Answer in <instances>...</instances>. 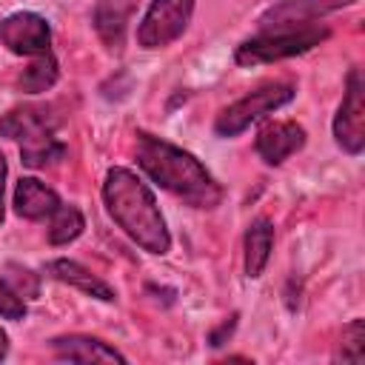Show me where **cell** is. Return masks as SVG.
<instances>
[{"label": "cell", "mask_w": 365, "mask_h": 365, "mask_svg": "<svg viewBox=\"0 0 365 365\" xmlns=\"http://www.w3.org/2000/svg\"><path fill=\"white\" fill-rule=\"evenodd\" d=\"M0 43L20 57H40L51 51V26L37 11H14L0 20Z\"/></svg>", "instance_id": "cell-8"}, {"label": "cell", "mask_w": 365, "mask_h": 365, "mask_svg": "<svg viewBox=\"0 0 365 365\" xmlns=\"http://www.w3.org/2000/svg\"><path fill=\"white\" fill-rule=\"evenodd\" d=\"M194 6L197 0H151L137 26V43L148 51L171 46L185 34L194 17Z\"/></svg>", "instance_id": "cell-6"}, {"label": "cell", "mask_w": 365, "mask_h": 365, "mask_svg": "<svg viewBox=\"0 0 365 365\" xmlns=\"http://www.w3.org/2000/svg\"><path fill=\"white\" fill-rule=\"evenodd\" d=\"M334 140L351 157H359L365 148V77L359 66L348 71L345 94L334 114Z\"/></svg>", "instance_id": "cell-7"}, {"label": "cell", "mask_w": 365, "mask_h": 365, "mask_svg": "<svg viewBox=\"0 0 365 365\" xmlns=\"http://www.w3.org/2000/svg\"><path fill=\"white\" fill-rule=\"evenodd\" d=\"M51 354L63 362H128L114 345L86 336V334H63L51 339Z\"/></svg>", "instance_id": "cell-11"}, {"label": "cell", "mask_w": 365, "mask_h": 365, "mask_svg": "<svg viewBox=\"0 0 365 365\" xmlns=\"http://www.w3.org/2000/svg\"><path fill=\"white\" fill-rule=\"evenodd\" d=\"M336 359H342V362H362L365 359V319L356 317L342 328Z\"/></svg>", "instance_id": "cell-18"}, {"label": "cell", "mask_w": 365, "mask_h": 365, "mask_svg": "<svg viewBox=\"0 0 365 365\" xmlns=\"http://www.w3.org/2000/svg\"><path fill=\"white\" fill-rule=\"evenodd\" d=\"M134 137H137L134 143L137 165L163 191L174 194L191 208H217L222 202L220 182L191 151L148 131H137Z\"/></svg>", "instance_id": "cell-1"}, {"label": "cell", "mask_w": 365, "mask_h": 365, "mask_svg": "<svg viewBox=\"0 0 365 365\" xmlns=\"http://www.w3.org/2000/svg\"><path fill=\"white\" fill-rule=\"evenodd\" d=\"M6 354H9V334L0 328V362L6 359Z\"/></svg>", "instance_id": "cell-22"}, {"label": "cell", "mask_w": 365, "mask_h": 365, "mask_svg": "<svg viewBox=\"0 0 365 365\" xmlns=\"http://www.w3.org/2000/svg\"><path fill=\"white\" fill-rule=\"evenodd\" d=\"M331 37L328 26L319 23H302V26H279V29H259L254 37L242 40L234 48V63L237 66H262V63H277L288 60L297 54H305L325 43Z\"/></svg>", "instance_id": "cell-4"}, {"label": "cell", "mask_w": 365, "mask_h": 365, "mask_svg": "<svg viewBox=\"0 0 365 365\" xmlns=\"http://www.w3.org/2000/svg\"><path fill=\"white\" fill-rule=\"evenodd\" d=\"M6 177H9V165H6V157L0 151V225L6 220V205H3V191H6Z\"/></svg>", "instance_id": "cell-21"}, {"label": "cell", "mask_w": 365, "mask_h": 365, "mask_svg": "<svg viewBox=\"0 0 365 365\" xmlns=\"http://www.w3.org/2000/svg\"><path fill=\"white\" fill-rule=\"evenodd\" d=\"M57 77H60V66H57L54 54L48 51V54L34 57L31 66L23 68L17 86H20V91H26V94H43V91H48V88L57 83Z\"/></svg>", "instance_id": "cell-17"}, {"label": "cell", "mask_w": 365, "mask_h": 365, "mask_svg": "<svg viewBox=\"0 0 365 365\" xmlns=\"http://www.w3.org/2000/svg\"><path fill=\"white\" fill-rule=\"evenodd\" d=\"M271 248H274V222L268 217H257L248 231H245V240H242V268H245V277L257 279L268 259H271Z\"/></svg>", "instance_id": "cell-15"}, {"label": "cell", "mask_w": 365, "mask_h": 365, "mask_svg": "<svg viewBox=\"0 0 365 365\" xmlns=\"http://www.w3.org/2000/svg\"><path fill=\"white\" fill-rule=\"evenodd\" d=\"M234 328H237V314H231V317H228L217 331H211V334H208V342H211L214 348H217V345H222V342H225V336H231V331H234Z\"/></svg>", "instance_id": "cell-20"}, {"label": "cell", "mask_w": 365, "mask_h": 365, "mask_svg": "<svg viewBox=\"0 0 365 365\" xmlns=\"http://www.w3.org/2000/svg\"><path fill=\"white\" fill-rule=\"evenodd\" d=\"M294 97H297V86L294 83H265V86L242 94L231 106H225L214 120V134L222 137V140L237 137L245 128H251L254 123H259L262 117H268V114L279 111L282 106H288Z\"/></svg>", "instance_id": "cell-5"}, {"label": "cell", "mask_w": 365, "mask_h": 365, "mask_svg": "<svg viewBox=\"0 0 365 365\" xmlns=\"http://www.w3.org/2000/svg\"><path fill=\"white\" fill-rule=\"evenodd\" d=\"M356 0H282L277 6H268L259 14V29H279V26H302L314 23L331 11H339L345 6H354Z\"/></svg>", "instance_id": "cell-10"}, {"label": "cell", "mask_w": 365, "mask_h": 365, "mask_svg": "<svg viewBox=\"0 0 365 365\" xmlns=\"http://www.w3.org/2000/svg\"><path fill=\"white\" fill-rule=\"evenodd\" d=\"M60 202H63L60 194L46 182H40L37 177H20L14 185V211L23 220H31V222L48 220Z\"/></svg>", "instance_id": "cell-12"}, {"label": "cell", "mask_w": 365, "mask_h": 365, "mask_svg": "<svg viewBox=\"0 0 365 365\" xmlns=\"http://www.w3.org/2000/svg\"><path fill=\"white\" fill-rule=\"evenodd\" d=\"M57 117L46 106H17L0 117V137L20 145V160L29 168H46L66 157V143L57 137Z\"/></svg>", "instance_id": "cell-3"}, {"label": "cell", "mask_w": 365, "mask_h": 365, "mask_svg": "<svg viewBox=\"0 0 365 365\" xmlns=\"http://www.w3.org/2000/svg\"><path fill=\"white\" fill-rule=\"evenodd\" d=\"M86 228V217L77 205H66L60 202L54 208V214L48 217V242L51 245H68L74 242Z\"/></svg>", "instance_id": "cell-16"}, {"label": "cell", "mask_w": 365, "mask_h": 365, "mask_svg": "<svg viewBox=\"0 0 365 365\" xmlns=\"http://www.w3.org/2000/svg\"><path fill=\"white\" fill-rule=\"evenodd\" d=\"M0 317L11 319V322L26 319V299H23V294L9 279H3V277H0Z\"/></svg>", "instance_id": "cell-19"}, {"label": "cell", "mask_w": 365, "mask_h": 365, "mask_svg": "<svg viewBox=\"0 0 365 365\" xmlns=\"http://www.w3.org/2000/svg\"><path fill=\"white\" fill-rule=\"evenodd\" d=\"M48 274L54 279H60V282H66V285H71V288H77V291L100 299V302H114L117 299L114 288L106 279H100L97 274H91L86 265H80L77 259H66V257L51 259L48 262Z\"/></svg>", "instance_id": "cell-14"}, {"label": "cell", "mask_w": 365, "mask_h": 365, "mask_svg": "<svg viewBox=\"0 0 365 365\" xmlns=\"http://www.w3.org/2000/svg\"><path fill=\"white\" fill-rule=\"evenodd\" d=\"M131 11H134V0H97L91 11V26L97 37L103 40V46L108 48L123 46L128 23H131Z\"/></svg>", "instance_id": "cell-13"}, {"label": "cell", "mask_w": 365, "mask_h": 365, "mask_svg": "<svg viewBox=\"0 0 365 365\" xmlns=\"http://www.w3.org/2000/svg\"><path fill=\"white\" fill-rule=\"evenodd\" d=\"M103 202L108 217L117 222V228L143 251L157 257L171 251V234L157 205V197L131 168L114 165L106 171Z\"/></svg>", "instance_id": "cell-2"}, {"label": "cell", "mask_w": 365, "mask_h": 365, "mask_svg": "<svg viewBox=\"0 0 365 365\" xmlns=\"http://www.w3.org/2000/svg\"><path fill=\"white\" fill-rule=\"evenodd\" d=\"M308 134L297 120H274L257 131L254 148L265 165H282L288 157L302 151Z\"/></svg>", "instance_id": "cell-9"}]
</instances>
